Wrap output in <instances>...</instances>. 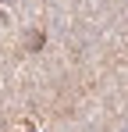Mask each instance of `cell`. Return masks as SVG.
I'll return each mask as SVG.
<instances>
[{"instance_id":"cell-1","label":"cell","mask_w":128,"mask_h":132,"mask_svg":"<svg viewBox=\"0 0 128 132\" xmlns=\"http://www.w3.org/2000/svg\"><path fill=\"white\" fill-rule=\"evenodd\" d=\"M29 132H36V129H29Z\"/></svg>"}]
</instances>
